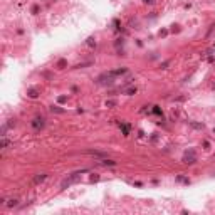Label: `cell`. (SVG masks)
Instances as JSON below:
<instances>
[{
  "label": "cell",
  "mask_w": 215,
  "mask_h": 215,
  "mask_svg": "<svg viewBox=\"0 0 215 215\" xmlns=\"http://www.w3.org/2000/svg\"><path fill=\"white\" fill-rule=\"evenodd\" d=\"M82 171H84V170H82ZM82 171H76V173H72L69 178H66L64 182H62V188H66V187H69V185H72V183H76L81 178V173Z\"/></svg>",
  "instance_id": "cell-1"
},
{
  "label": "cell",
  "mask_w": 215,
  "mask_h": 215,
  "mask_svg": "<svg viewBox=\"0 0 215 215\" xmlns=\"http://www.w3.org/2000/svg\"><path fill=\"white\" fill-rule=\"evenodd\" d=\"M98 82L99 84H113L114 82V76L111 74V72H108V74H103L98 77Z\"/></svg>",
  "instance_id": "cell-2"
},
{
  "label": "cell",
  "mask_w": 215,
  "mask_h": 215,
  "mask_svg": "<svg viewBox=\"0 0 215 215\" xmlns=\"http://www.w3.org/2000/svg\"><path fill=\"white\" fill-rule=\"evenodd\" d=\"M195 161H197V158H195V153H193V150L187 151V153L183 155V163H187V165H193Z\"/></svg>",
  "instance_id": "cell-3"
},
{
  "label": "cell",
  "mask_w": 215,
  "mask_h": 215,
  "mask_svg": "<svg viewBox=\"0 0 215 215\" xmlns=\"http://www.w3.org/2000/svg\"><path fill=\"white\" fill-rule=\"evenodd\" d=\"M44 121H46L44 118H34L30 124H32V128H34V130H40V128H44V124H46Z\"/></svg>",
  "instance_id": "cell-4"
},
{
  "label": "cell",
  "mask_w": 215,
  "mask_h": 215,
  "mask_svg": "<svg viewBox=\"0 0 215 215\" xmlns=\"http://www.w3.org/2000/svg\"><path fill=\"white\" fill-rule=\"evenodd\" d=\"M46 178H47V175H46V173H39L37 177H34V185H37V183L44 182Z\"/></svg>",
  "instance_id": "cell-5"
},
{
  "label": "cell",
  "mask_w": 215,
  "mask_h": 215,
  "mask_svg": "<svg viewBox=\"0 0 215 215\" xmlns=\"http://www.w3.org/2000/svg\"><path fill=\"white\" fill-rule=\"evenodd\" d=\"M27 96L29 98H32V99H35L39 96V91L37 89H34V88H30V89H27Z\"/></svg>",
  "instance_id": "cell-6"
},
{
  "label": "cell",
  "mask_w": 215,
  "mask_h": 215,
  "mask_svg": "<svg viewBox=\"0 0 215 215\" xmlns=\"http://www.w3.org/2000/svg\"><path fill=\"white\" fill-rule=\"evenodd\" d=\"M128 72V69L126 67H121V69H116V71H111V74L116 77V76H121V74H126Z\"/></svg>",
  "instance_id": "cell-7"
},
{
  "label": "cell",
  "mask_w": 215,
  "mask_h": 215,
  "mask_svg": "<svg viewBox=\"0 0 215 215\" xmlns=\"http://www.w3.org/2000/svg\"><path fill=\"white\" fill-rule=\"evenodd\" d=\"M9 146H10V143L5 140V136H2V141H0V148H2V150H7Z\"/></svg>",
  "instance_id": "cell-8"
},
{
  "label": "cell",
  "mask_w": 215,
  "mask_h": 215,
  "mask_svg": "<svg viewBox=\"0 0 215 215\" xmlns=\"http://www.w3.org/2000/svg\"><path fill=\"white\" fill-rule=\"evenodd\" d=\"M51 111H52V113H64V109H62V108H59V106H52Z\"/></svg>",
  "instance_id": "cell-9"
},
{
  "label": "cell",
  "mask_w": 215,
  "mask_h": 215,
  "mask_svg": "<svg viewBox=\"0 0 215 215\" xmlns=\"http://www.w3.org/2000/svg\"><path fill=\"white\" fill-rule=\"evenodd\" d=\"M66 64H67V62H66L64 59H61V61L57 62V67H59V69H64V67H66Z\"/></svg>",
  "instance_id": "cell-10"
},
{
  "label": "cell",
  "mask_w": 215,
  "mask_h": 215,
  "mask_svg": "<svg viewBox=\"0 0 215 215\" xmlns=\"http://www.w3.org/2000/svg\"><path fill=\"white\" fill-rule=\"evenodd\" d=\"M17 202H19V200H17V198H10V200H9V203H7V205H9V207H15V205H17Z\"/></svg>",
  "instance_id": "cell-11"
},
{
  "label": "cell",
  "mask_w": 215,
  "mask_h": 215,
  "mask_svg": "<svg viewBox=\"0 0 215 215\" xmlns=\"http://www.w3.org/2000/svg\"><path fill=\"white\" fill-rule=\"evenodd\" d=\"M86 44H88L89 47H93V46H96V40H94V37H89V39H88V42H86Z\"/></svg>",
  "instance_id": "cell-12"
},
{
  "label": "cell",
  "mask_w": 215,
  "mask_h": 215,
  "mask_svg": "<svg viewBox=\"0 0 215 215\" xmlns=\"http://www.w3.org/2000/svg\"><path fill=\"white\" fill-rule=\"evenodd\" d=\"M135 93H136V88H135V86H133V88H128V89H126V94H128V96H131V94H135Z\"/></svg>",
  "instance_id": "cell-13"
},
{
  "label": "cell",
  "mask_w": 215,
  "mask_h": 215,
  "mask_svg": "<svg viewBox=\"0 0 215 215\" xmlns=\"http://www.w3.org/2000/svg\"><path fill=\"white\" fill-rule=\"evenodd\" d=\"M101 165H116V161H113V160H104V161H101Z\"/></svg>",
  "instance_id": "cell-14"
},
{
  "label": "cell",
  "mask_w": 215,
  "mask_h": 215,
  "mask_svg": "<svg viewBox=\"0 0 215 215\" xmlns=\"http://www.w3.org/2000/svg\"><path fill=\"white\" fill-rule=\"evenodd\" d=\"M153 113H155V114H158V116H160V114H161V109H160L158 106H153Z\"/></svg>",
  "instance_id": "cell-15"
},
{
  "label": "cell",
  "mask_w": 215,
  "mask_h": 215,
  "mask_svg": "<svg viewBox=\"0 0 215 215\" xmlns=\"http://www.w3.org/2000/svg\"><path fill=\"white\" fill-rule=\"evenodd\" d=\"M116 106V101H106V108H113Z\"/></svg>",
  "instance_id": "cell-16"
},
{
  "label": "cell",
  "mask_w": 215,
  "mask_h": 215,
  "mask_svg": "<svg viewBox=\"0 0 215 215\" xmlns=\"http://www.w3.org/2000/svg\"><path fill=\"white\" fill-rule=\"evenodd\" d=\"M193 128H203V124H197V123H192Z\"/></svg>",
  "instance_id": "cell-17"
},
{
  "label": "cell",
  "mask_w": 215,
  "mask_h": 215,
  "mask_svg": "<svg viewBox=\"0 0 215 215\" xmlns=\"http://www.w3.org/2000/svg\"><path fill=\"white\" fill-rule=\"evenodd\" d=\"M66 99H67V98H66V96H61V98H59V103H64Z\"/></svg>",
  "instance_id": "cell-18"
},
{
  "label": "cell",
  "mask_w": 215,
  "mask_h": 215,
  "mask_svg": "<svg viewBox=\"0 0 215 215\" xmlns=\"http://www.w3.org/2000/svg\"><path fill=\"white\" fill-rule=\"evenodd\" d=\"M145 2H146V4H151V2H153V0H145Z\"/></svg>",
  "instance_id": "cell-19"
},
{
  "label": "cell",
  "mask_w": 215,
  "mask_h": 215,
  "mask_svg": "<svg viewBox=\"0 0 215 215\" xmlns=\"http://www.w3.org/2000/svg\"><path fill=\"white\" fill-rule=\"evenodd\" d=\"M213 160H215V155H213Z\"/></svg>",
  "instance_id": "cell-20"
}]
</instances>
